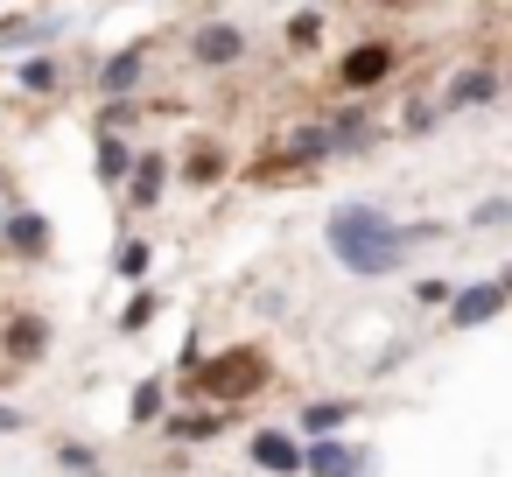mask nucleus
<instances>
[{
  "instance_id": "nucleus-4",
  "label": "nucleus",
  "mask_w": 512,
  "mask_h": 477,
  "mask_svg": "<svg viewBox=\"0 0 512 477\" xmlns=\"http://www.w3.org/2000/svg\"><path fill=\"white\" fill-rule=\"evenodd\" d=\"M484 99H498V71H456L442 92V106H484Z\"/></svg>"
},
{
  "instance_id": "nucleus-10",
  "label": "nucleus",
  "mask_w": 512,
  "mask_h": 477,
  "mask_svg": "<svg viewBox=\"0 0 512 477\" xmlns=\"http://www.w3.org/2000/svg\"><path fill=\"white\" fill-rule=\"evenodd\" d=\"M8 239H15L22 253H43V218H36V211H22V218H8Z\"/></svg>"
},
{
  "instance_id": "nucleus-13",
  "label": "nucleus",
  "mask_w": 512,
  "mask_h": 477,
  "mask_svg": "<svg viewBox=\"0 0 512 477\" xmlns=\"http://www.w3.org/2000/svg\"><path fill=\"white\" fill-rule=\"evenodd\" d=\"M218 169H225V155H218V148H197V155H190V176H197V183H211Z\"/></svg>"
},
{
  "instance_id": "nucleus-8",
  "label": "nucleus",
  "mask_w": 512,
  "mask_h": 477,
  "mask_svg": "<svg viewBox=\"0 0 512 477\" xmlns=\"http://www.w3.org/2000/svg\"><path fill=\"white\" fill-rule=\"evenodd\" d=\"M43 344H50L43 316H15V323H8V351H15V358H43Z\"/></svg>"
},
{
  "instance_id": "nucleus-3",
  "label": "nucleus",
  "mask_w": 512,
  "mask_h": 477,
  "mask_svg": "<svg viewBox=\"0 0 512 477\" xmlns=\"http://www.w3.org/2000/svg\"><path fill=\"white\" fill-rule=\"evenodd\" d=\"M393 64H400V57H393V43H358V50H351V57L337 64V78H344L351 92H365V85H379V78H386Z\"/></svg>"
},
{
  "instance_id": "nucleus-16",
  "label": "nucleus",
  "mask_w": 512,
  "mask_h": 477,
  "mask_svg": "<svg viewBox=\"0 0 512 477\" xmlns=\"http://www.w3.org/2000/svg\"><path fill=\"white\" fill-rule=\"evenodd\" d=\"M344 414H351V407H309V428H337Z\"/></svg>"
},
{
  "instance_id": "nucleus-17",
  "label": "nucleus",
  "mask_w": 512,
  "mask_h": 477,
  "mask_svg": "<svg viewBox=\"0 0 512 477\" xmlns=\"http://www.w3.org/2000/svg\"><path fill=\"white\" fill-rule=\"evenodd\" d=\"M0 428H15V414H8V407H0Z\"/></svg>"
},
{
  "instance_id": "nucleus-12",
  "label": "nucleus",
  "mask_w": 512,
  "mask_h": 477,
  "mask_svg": "<svg viewBox=\"0 0 512 477\" xmlns=\"http://www.w3.org/2000/svg\"><path fill=\"white\" fill-rule=\"evenodd\" d=\"M134 78H141V57H113V64H106V92L134 85Z\"/></svg>"
},
{
  "instance_id": "nucleus-1",
  "label": "nucleus",
  "mask_w": 512,
  "mask_h": 477,
  "mask_svg": "<svg viewBox=\"0 0 512 477\" xmlns=\"http://www.w3.org/2000/svg\"><path fill=\"white\" fill-rule=\"evenodd\" d=\"M330 246H337V260H344L351 274H386V267L400 260L407 232H393L379 211H337V218H330Z\"/></svg>"
},
{
  "instance_id": "nucleus-9",
  "label": "nucleus",
  "mask_w": 512,
  "mask_h": 477,
  "mask_svg": "<svg viewBox=\"0 0 512 477\" xmlns=\"http://www.w3.org/2000/svg\"><path fill=\"white\" fill-rule=\"evenodd\" d=\"M302 463H309L316 477H358V463H351V449H344V442H316Z\"/></svg>"
},
{
  "instance_id": "nucleus-5",
  "label": "nucleus",
  "mask_w": 512,
  "mask_h": 477,
  "mask_svg": "<svg viewBox=\"0 0 512 477\" xmlns=\"http://www.w3.org/2000/svg\"><path fill=\"white\" fill-rule=\"evenodd\" d=\"M498 309H505V288L491 281V288H470V295H456V309H449V316H456V323L470 330V323H491Z\"/></svg>"
},
{
  "instance_id": "nucleus-14",
  "label": "nucleus",
  "mask_w": 512,
  "mask_h": 477,
  "mask_svg": "<svg viewBox=\"0 0 512 477\" xmlns=\"http://www.w3.org/2000/svg\"><path fill=\"white\" fill-rule=\"evenodd\" d=\"M141 162H148V169L134 176V197H155V190H162V155H141Z\"/></svg>"
},
{
  "instance_id": "nucleus-15",
  "label": "nucleus",
  "mask_w": 512,
  "mask_h": 477,
  "mask_svg": "<svg viewBox=\"0 0 512 477\" xmlns=\"http://www.w3.org/2000/svg\"><path fill=\"white\" fill-rule=\"evenodd\" d=\"M22 78H29V85H36V92H43V85H57V64H50V57H43V64H29V71H22Z\"/></svg>"
},
{
  "instance_id": "nucleus-7",
  "label": "nucleus",
  "mask_w": 512,
  "mask_h": 477,
  "mask_svg": "<svg viewBox=\"0 0 512 477\" xmlns=\"http://www.w3.org/2000/svg\"><path fill=\"white\" fill-rule=\"evenodd\" d=\"M239 50H246L239 29H204V36H197V64H232Z\"/></svg>"
},
{
  "instance_id": "nucleus-18",
  "label": "nucleus",
  "mask_w": 512,
  "mask_h": 477,
  "mask_svg": "<svg viewBox=\"0 0 512 477\" xmlns=\"http://www.w3.org/2000/svg\"><path fill=\"white\" fill-rule=\"evenodd\" d=\"M0 218H8V211H0Z\"/></svg>"
},
{
  "instance_id": "nucleus-6",
  "label": "nucleus",
  "mask_w": 512,
  "mask_h": 477,
  "mask_svg": "<svg viewBox=\"0 0 512 477\" xmlns=\"http://www.w3.org/2000/svg\"><path fill=\"white\" fill-rule=\"evenodd\" d=\"M253 463H260V470H302V449H295L281 428H267V435H253Z\"/></svg>"
},
{
  "instance_id": "nucleus-11",
  "label": "nucleus",
  "mask_w": 512,
  "mask_h": 477,
  "mask_svg": "<svg viewBox=\"0 0 512 477\" xmlns=\"http://www.w3.org/2000/svg\"><path fill=\"white\" fill-rule=\"evenodd\" d=\"M127 169H134V155H127V148H113V141H106V148H99V176H106V183H120V176H127Z\"/></svg>"
},
{
  "instance_id": "nucleus-2",
  "label": "nucleus",
  "mask_w": 512,
  "mask_h": 477,
  "mask_svg": "<svg viewBox=\"0 0 512 477\" xmlns=\"http://www.w3.org/2000/svg\"><path fill=\"white\" fill-rule=\"evenodd\" d=\"M260 379H267L260 351H225V358H211V365L197 372V386H204V393H218V400H246Z\"/></svg>"
}]
</instances>
